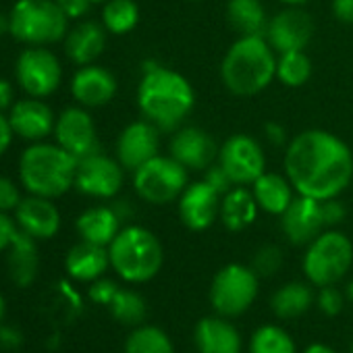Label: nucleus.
<instances>
[{
    "instance_id": "44",
    "label": "nucleus",
    "mask_w": 353,
    "mask_h": 353,
    "mask_svg": "<svg viewBox=\"0 0 353 353\" xmlns=\"http://www.w3.org/2000/svg\"><path fill=\"white\" fill-rule=\"evenodd\" d=\"M23 343V334L15 326H0V347L3 349H17Z\"/></svg>"
},
{
    "instance_id": "16",
    "label": "nucleus",
    "mask_w": 353,
    "mask_h": 353,
    "mask_svg": "<svg viewBox=\"0 0 353 353\" xmlns=\"http://www.w3.org/2000/svg\"><path fill=\"white\" fill-rule=\"evenodd\" d=\"M281 227L285 237L293 245L312 243L326 227L322 214V202L307 196L293 198L289 208L281 214Z\"/></svg>"
},
{
    "instance_id": "34",
    "label": "nucleus",
    "mask_w": 353,
    "mask_h": 353,
    "mask_svg": "<svg viewBox=\"0 0 353 353\" xmlns=\"http://www.w3.org/2000/svg\"><path fill=\"white\" fill-rule=\"evenodd\" d=\"M312 75V61L303 50L285 52L276 59V79L287 88L303 85Z\"/></svg>"
},
{
    "instance_id": "5",
    "label": "nucleus",
    "mask_w": 353,
    "mask_h": 353,
    "mask_svg": "<svg viewBox=\"0 0 353 353\" xmlns=\"http://www.w3.org/2000/svg\"><path fill=\"white\" fill-rule=\"evenodd\" d=\"M110 266L127 283L152 281L164 260L158 237L143 227H125L108 245Z\"/></svg>"
},
{
    "instance_id": "42",
    "label": "nucleus",
    "mask_w": 353,
    "mask_h": 353,
    "mask_svg": "<svg viewBox=\"0 0 353 353\" xmlns=\"http://www.w3.org/2000/svg\"><path fill=\"white\" fill-rule=\"evenodd\" d=\"M322 214H324L326 227L339 225V223L345 219V206H343L341 202H336V198L324 200V202H322Z\"/></svg>"
},
{
    "instance_id": "55",
    "label": "nucleus",
    "mask_w": 353,
    "mask_h": 353,
    "mask_svg": "<svg viewBox=\"0 0 353 353\" xmlns=\"http://www.w3.org/2000/svg\"><path fill=\"white\" fill-rule=\"evenodd\" d=\"M349 353H353V343H351V349H349Z\"/></svg>"
},
{
    "instance_id": "43",
    "label": "nucleus",
    "mask_w": 353,
    "mask_h": 353,
    "mask_svg": "<svg viewBox=\"0 0 353 353\" xmlns=\"http://www.w3.org/2000/svg\"><path fill=\"white\" fill-rule=\"evenodd\" d=\"M57 3L61 5V9L65 11V15H67L69 19H79V17H83V15L90 11V7H92L90 0H57Z\"/></svg>"
},
{
    "instance_id": "36",
    "label": "nucleus",
    "mask_w": 353,
    "mask_h": 353,
    "mask_svg": "<svg viewBox=\"0 0 353 353\" xmlns=\"http://www.w3.org/2000/svg\"><path fill=\"white\" fill-rule=\"evenodd\" d=\"M283 250L279 245H262L252 260V268L258 276H272L283 266Z\"/></svg>"
},
{
    "instance_id": "31",
    "label": "nucleus",
    "mask_w": 353,
    "mask_h": 353,
    "mask_svg": "<svg viewBox=\"0 0 353 353\" xmlns=\"http://www.w3.org/2000/svg\"><path fill=\"white\" fill-rule=\"evenodd\" d=\"M139 21V9L133 0H108L102 9V26L108 34L125 36L135 30Z\"/></svg>"
},
{
    "instance_id": "25",
    "label": "nucleus",
    "mask_w": 353,
    "mask_h": 353,
    "mask_svg": "<svg viewBox=\"0 0 353 353\" xmlns=\"http://www.w3.org/2000/svg\"><path fill=\"white\" fill-rule=\"evenodd\" d=\"M104 46H106V30L94 21H85L69 32L65 42V52L75 65L85 67L92 65L104 52Z\"/></svg>"
},
{
    "instance_id": "49",
    "label": "nucleus",
    "mask_w": 353,
    "mask_h": 353,
    "mask_svg": "<svg viewBox=\"0 0 353 353\" xmlns=\"http://www.w3.org/2000/svg\"><path fill=\"white\" fill-rule=\"evenodd\" d=\"M303 353H336L332 347H328V345H324V343H314V345H310Z\"/></svg>"
},
{
    "instance_id": "45",
    "label": "nucleus",
    "mask_w": 353,
    "mask_h": 353,
    "mask_svg": "<svg viewBox=\"0 0 353 353\" xmlns=\"http://www.w3.org/2000/svg\"><path fill=\"white\" fill-rule=\"evenodd\" d=\"M332 13L341 23H353V0H332Z\"/></svg>"
},
{
    "instance_id": "35",
    "label": "nucleus",
    "mask_w": 353,
    "mask_h": 353,
    "mask_svg": "<svg viewBox=\"0 0 353 353\" xmlns=\"http://www.w3.org/2000/svg\"><path fill=\"white\" fill-rule=\"evenodd\" d=\"M108 307H110V314L114 320H119L123 324H131V326L141 324L148 314L145 299L131 289H119Z\"/></svg>"
},
{
    "instance_id": "17",
    "label": "nucleus",
    "mask_w": 353,
    "mask_h": 353,
    "mask_svg": "<svg viewBox=\"0 0 353 353\" xmlns=\"http://www.w3.org/2000/svg\"><path fill=\"white\" fill-rule=\"evenodd\" d=\"M158 127L150 121H135L123 129L117 141V160L123 168L135 170L158 154L160 135Z\"/></svg>"
},
{
    "instance_id": "4",
    "label": "nucleus",
    "mask_w": 353,
    "mask_h": 353,
    "mask_svg": "<svg viewBox=\"0 0 353 353\" xmlns=\"http://www.w3.org/2000/svg\"><path fill=\"white\" fill-rule=\"evenodd\" d=\"M77 162L59 143L36 141L19 158V179L30 194L54 200L75 185Z\"/></svg>"
},
{
    "instance_id": "11",
    "label": "nucleus",
    "mask_w": 353,
    "mask_h": 353,
    "mask_svg": "<svg viewBox=\"0 0 353 353\" xmlns=\"http://www.w3.org/2000/svg\"><path fill=\"white\" fill-rule=\"evenodd\" d=\"M219 164L225 168L233 185H252L262 172H266V156L262 145L245 135H231L219 150Z\"/></svg>"
},
{
    "instance_id": "29",
    "label": "nucleus",
    "mask_w": 353,
    "mask_h": 353,
    "mask_svg": "<svg viewBox=\"0 0 353 353\" xmlns=\"http://www.w3.org/2000/svg\"><path fill=\"white\" fill-rule=\"evenodd\" d=\"M227 21L239 36H264L268 17L260 0H229Z\"/></svg>"
},
{
    "instance_id": "40",
    "label": "nucleus",
    "mask_w": 353,
    "mask_h": 353,
    "mask_svg": "<svg viewBox=\"0 0 353 353\" xmlns=\"http://www.w3.org/2000/svg\"><path fill=\"white\" fill-rule=\"evenodd\" d=\"M206 181H208L216 192H221V194H227V192L233 188V181L229 179V174L225 172V168H223L221 164L208 166V170H206Z\"/></svg>"
},
{
    "instance_id": "21",
    "label": "nucleus",
    "mask_w": 353,
    "mask_h": 353,
    "mask_svg": "<svg viewBox=\"0 0 353 353\" xmlns=\"http://www.w3.org/2000/svg\"><path fill=\"white\" fill-rule=\"evenodd\" d=\"M71 94L73 98L85 108H98L108 104L117 94V79L114 75L98 65L81 67L71 79Z\"/></svg>"
},
{
    "instance_id": "18",
    "label": "nucleus",
    "mask_w": 353,
    "mask_h": 353,
    "mask_svg": "<svg viewBox=\"0 0 353 353\" xmlns=\"http://www.w3.org/2000/svg\"><path fill=\"white\" fill-rule=\"evenodd\" d=\"M170 156L188 170H202L212 166V162L219 158V145L204 129L185 127L172 135Z\"/></svg>"
},
{
    "instance_id": "2",
    "label": "nucleus",
    "mask_w": 353,
    "mask_h": 353,
    "mask_svg": "<svg viewBox=\"0 0 353 353\" xmlns=\"http://www.w3.org/2000/svg\"><path fill=\"white\" fill-rule=\"evenodd\" d=\"M196 104L192 83L168 67L152 65L143 71L137 88V106L145 121L160 131H174L190 117Z\"/></svg>"
},
{
    "instance_id": "56",
    "label": "nucleus",
    "mask_w": 353,
    "mask_h": 353,
    "mask_svg": "<svg viewBox=\"0 0 353 353\" xmlns=\"http://www.w3.org/2000/svg\"><path fill=\"white\" fill-rule=\"evenodd\" d=\"M192 3H200V0H192Z\"/></svg>"
},
{
    "instance_id": "53",
    "label": "nucleus",
    "mask_w": 353,
    "mask_h": 353,
    "mask_svg": "<svg viewBox=\"0 0 353 353\" xmlns=\"http://www.w3.org/2000/svg\"><path fill=\"white\" fill-rule=\"evenodd\" d=\"M3 316H5V297L0 293V320H3Z\"/></svg>"
},
{
    "instance_id": "22",
    "label": "nucleus",
    "mask_w": 353,
    "mask_h": 353,
    "mask_svg": "<svg viewBox=\"0 0 353 353\" xmlns=\"http://www.w3.org/2000/svg\"><path fill=\"white\" fill-rule=\"evenodd\" d=\"M194 341L200 353H239L241 334L225 316H208L196 324Z\"/></svg>"
},
{
    "instance_id": "19",
    "label": "nucleus",
    "mask_w": 353,
    "mask_h": 353,
    "mask_svg": "<svg viewBox=\"0 0 353 353\" xmlns=\"http://www.w3.org/2000/svg\"><path fill=\"white\" fill-rule=\"evenodd\" d=\"M15 223L34 239H52L61 229V212L52 200L32 194L15 208Z\"/></svg>"
},
{
    "instance_id": "8",
    "label": "nucleus",
    "mask_w": 353,
    "mask_h": 353,
    "mask_svg": "<svg viewBox=\"0 0 353 353\" xmlns=\"http://www.w3.org/2000/svg\"><path fill=\"white\" fill-rule=\"evenodd\" d=\"M133 188L137 196L154 206H164L188 188V168L172 156L156 154L152 160L133 170Z\"/></svg>"
},
{
    "instance_id": "50",
    "label": "nucleus",
    "mask_w": 353,
    "mask_h": 353,
    "mask_svg": "<svg viewBox=\"0 0 353 353\" xmlns=\"http://www.w3.org/2000/svg\"><path fill=\"white\" fill-rule=\"evenodd\" d=\"M9 32V17L5 13H0V38Z\"/></svg>"
},
{
    "instance_id": "28",
    "label": "nucleus",
    "mask_w": 353,
    "mask_h": 353,
    "mask_svg": "<svg viewBox=\"0 0 353 353\" xmlns=\"http://www.w3.org/2000/svg\"><path fill=\"white\" fill-rule=\"evenodd\" d=\"M258 208L254 194L243 185H237L235 190H229L221 202V221L229 231L239 233L256 221Z\"/></svg>"
},
{
    "instance_id": "32",
    "label": "nucleus",
    "mask_w": 353,
    "mask_h": 353,
    "mask_svg": "<svg viewBox=\"0 0 353 353\" xmlns=\"http://www.w3.org/2000/svg\"><path fill=\"white\" fill-rule=\"evenodd\" d=\"M125 353H174L170 336L158 326H137L125 343Z\"/></svg>"
},
{
    "instance_id": "23",
    "label": "nucleus",
    "mask_w": 353,
    "mask_h": 353,
    "mask_svg": "<svg viewBox=\"0 0 353 353\" xmlns=\"http://www.w3.org/2000/svg\"><path fill=\"white\" fill-rule=\"evenodd\" d=\"M110 266V256L104 245L83 241L73 245L65 258V268L71 279L81 283H94Z\"/></svg>"
},
{
    "instance_id": "1",
    "label": "nucleus",
    "mask_w": 353,
    "mask_h": 353,
    "mask_svg": "<svg viewBox=\"0 0 353 353\" xmlns=\"http://www.w3.org/2000/svg\"><path fill=\"white\" fill-rule=\"evenodd\" d=\"M285 174L299 196L320 202L332 200L353 179V154L341 137L307 129L289 141Z\"/></svg>"
},
{
    "instance_id": "47",
    "label": "nucleus",
    "mask_w": 353,
    "mask_h": 353,
    "mask_svg": "<svg viewBox=\"0 0 353 353\" xmlns=\"http://www.w3.org/2000/svg\"><path fill=\"white\" fill-rule=\"evenodd\" d=\"M264 133H266V137H268L274 145H283L285 139H287L285 127H283L281 123H274V121H270V123L264 125Z\"/></svg>"
},
{
    "instance_id": "7",
    "label": "nucleus",
    "mask_w": 353,
    "mask_h": 353,
    "mask_svg": "<svg viewBox=\"0 0 353 353\" xmlns=\"http://www.w3.org/2000/svg\"><path fill=\"white\" fill-rule=\"evenodd\" d=\"M353 264V243L339 231H322L307 243L303 256V272L316 287L339 283Z\"/></svg>"
},
{
    "instance_id": "24",
    "label": "nucleus",
    "mask_w": 353,
    "mask_h": 353,
    "mask_svg": "<svg viewBox=\"0 0 353 353\" xmlns=\"http://www.w3.org/2000/svg\"><path fill=\"white\" fill-rule=\"evenodd\" d=\"M121 221L123 219L119 216L117 208L94 206V208H88L85 212L79 214L75 227H77V233L83 241L108 248L121 231Z\"/></svg>"
},
{
    "instance_id": "14",
    "label": "nucleus",
    "mask_w": 353,
    "mask_h": 353,
    "mask_svg": "<svg viewBox=\"0 0 353 353\" xmlns=\"http://www.w3.org/2000/svg\"><path fill=\"white\" fill-rule=\"evenodd\" d=\"M314 34L312 17L301 11L299 7H289L276 13L266 28V42L272 46L274 52L285 54L293 50H303Z\"/></svg>"
},
{
    "instance_id": "54",
    "label": "nucleus",
    "mask_w": 353,
    "mask_h": 353,
    "mask_svg": "<svg viewBox=\"0 0 353 353\" xmlns=\"http://www.w3.org/2000/svg\"><path fill=\"white\" fill-rule=\"evenodd\" d=\"M92 5H98V3H108V0H90Z\"/></svg>"
},
{
    "instance_id": "52",
    "label": "nucleus",
    "mask_w": 353,
    "mask_h": 353,
    "mask_svg": "<svg viewBox=\"0 0 353 353\" xmlns=\"http://www.w3.org/2000/svg\"><path fill=\"white\" fill-rule=\"evenodd\" d=\"M345 297H347V301H349V303H353V281L347 285V289H345Z\"/></svg>"
},
{
    "instance_id": "37",
    "label": "nucleus",
    "mask_w": 353,
    "mask_h": 353,
    "mask_svg": "<svg viewBox=\"0 0 353 353\" xmlns=\"http://www.w3.org/2000/svg\"><path fill=\"white\" fill-rule=\"evenodd\" d=\"M345 295L334 287V285H326V287H320V293L316 297L318 301V307L324 316H339L343 312V305H345Z\"/></svg>"
},
{
    "instance_id": "9",
    "label": "nucleus",
    "mask_w": 353,
    "mask_h": 353,
    "mask_svg": "<svg viewBox=\"0 0 353 353\" xmlns=\"http://www.w3.org/2000/svg\"><path fill=\"white\" fill-rule=\"evenodd\" d=\"M258 274L252 266L227 264L223 266L210 285V303L219 316L235 318L241 316L258 297Z\"/></svg>"
},
{
    "instance_id": "26",
    "label": "nucleus",
    "mask_w": 353,
    "mask_h": 353,
    "mask_svg": "<svg viewBox=\"0 0 353 353\" xmlns=\"http://www.w3.org/2000/svg\"><path fill=\"white\" fill-rule=\"evenodd\" d=\"M7 266H9V276L17 287H28L38 276L40 256H38L36 239L21 229H17L15 239L9 248Z\"/></svg>"
},
{
    "instance_id": "46",
    "label": "nucleus",
    "mask_w": 353,
    "mask_h": 353,
    "mask_svg": "<svg viewBox=\"0 0 353 353\" xmlns=\"http://www.w3.org/2000/svg\"><path fill=\"white\" fill-rule=\"evenodd\" d=\"M13 127H11V121H9V117H5L3 112H0V156H3L7 150H9V145H11V141H13Z\"/></svg>"
},
{
    "instance_id": "48",
    "label": "nucleus",
    "mask_w": 353,
    "mask_h": 353,
    "mask_svg": "<svg viewBox=\"0 0 353 353\" xmlns=\"http://www.w3.org/2000/svg\"><path fill=\"white\" fill-rule=\"evenodd\" d=\"M13 102V88L7 79H0V112L9 108Z\"/></svg>"
},
{
    "instance_id": "41",
    "label": "nucleus",
    "mask_w": 353,
    "mask_h": 353,
    "mask_svg": "<svg viewBox=\"0 0 353 353\" xmlns=\"http://www.w3.org/2000/svg\"><path fill=\"white\" fill-rule=\"evenodd\" d=\"M17 229H19L17 223L7 212H0V252H5V250L11 248Z\"/></svg>"
},
{
    "instance_id": "30",
    "label": "nucleus",
    "mask_w": 353,
    "mask_h": 353,
    "mask_svg": "<svg viewBox=\"0 0 353 353\" xmlns=\"http://www.w3.org/2000/svg\"><path fill=\"white\" fill-rule=\"evenodd\" d=\"M316 301L314 297V291L310 285L305 283H299V281H293V283H287L283 287H279L270 299V305H272V312L279 316V318H285V320H291V318H299L303 316L312 303Z\"/></svg>"
},
{
    "instance_id": "39",
    "label": "nucleus",
    "mask_w": 353,
    "mask_h": 353,
    "mask_svg": "<svg viewBox=\"0 0 353 353\" xmlns=\"http://www.w3.org/2000/svg\"><path fill=\"white\" fill-rule=\"evenodd\" d=\"M21 194L9 176H0V212H11L19 206Z\"/></svg>"
},
{
    "instance_id": "13",
    "label": "nucleus",
    "mask_w": 353,
    "mask_h": 353,
    "mask_svg": "<svg viewBox=\"0 0 353 353\" xmlns=\"http://www.w3.org/2000/svg\"><path fill=\"white\" fill-rule=\"evenodd\" d=\"M54 137L61 148L73 154L77 160L100 152V141L96 133V125L88 110L73 106L61 112L54 125Z\"/></svg>"
},
{
    "instance_id": "20",
    "label": "nucleus",
    "mask_w": 353,
    "mask_h": 353,
    "mask_svg": "<svg viewBox=\"0 0 353 353\" xmlns=\"http://www.w3.org/2000/svg\"><path fill=\"white\" fill-rule=\"evenodd\" d=\"M13 133L28 139V141H42L46 139L57 125V119L48 104H44L40 98H28L21 102H15L9 114Z\"/></svg>"
},
{
    "instance_id": "3",
    "label": "nucleus",
    "mask_w": 353,
    "mask_h": 353,
    "mask_svg": "<svg viewBox=\"0 0 353 353\" xmlns=\"http://www.w3.org/2000/svg\"><path fill=\"white\" fill-rule=\"evenodd\" d=\"M221 77L235 96H256L276 77V57L264 36H241L227 50Z\"/></svg>"
},
{
    "instance_id": "15",
    "label": "nucleus",
    "mask_w": 353,
    "mask_h": 353,
    "mask_svg": "<svg viewBox=\"0 0 353 353\" xmlns=\"http://www.w3.org/2000/svg\"><path fill=\"white\" fill-rule=\"evenodd\" d=\"M221 192L206 179L192 183L179 196V219L190 231H206L221 216Z\"/></svg>"
},
{
    "instance_id": "33",
    "label": "nucleus",
    "mask_w": 353,
    "mask_h": 353,
    "mask_svg": "<svg viewBox=\"0 0 353 353\" xmlns=\"http://www.w3.org/2000/svg\"><path fill=\"white\" fill-rule=\"evenodd\" d=\"M250 353H297V347L285 328L276 324H264L254 332Z\"/></svg>"
},
{
    "instance_id": "6",
    "label": "nucleus",
    "mask_w": 353,
    "mask_h": 353,
    "mask_svg": "<svg viewBox=\"0 0 353 353\" xmlns=\"http://www.w3.org/2000/svg\"><path fill=\"white\" fill-rule=\"evenodd\" d=\"M69 17L57 0H17L9 15V32L28 46H48L67 36Z\"/></svg>"
},
{
    "instance_id": "12",
    "label": "nucleus",
    "mask_w": 353,
    "mask_h": 353,
    "mask_svg": "<svg viewBox=\"0 0 353 353\" xmlns=\"http://www.w3.org/2000/svg\"><path fill=\"white\" fill-rule=\"evenodd\" d=\"M75 188L90 198L108 200L123 188V166L119 160L104 156L102 152L90 154L77 162Z\"/></svg>"
},
{
    "instance_id": "10",
    "label": "nucleus",
    "mask_w": 353,
    "mask_h": 353,
    "mask_svg": "<svg viewBox=\"0 0 353 353\" xmlns=\"http://www.w3.org/2000/svg\"><path fill=\"white\" fill-rule=\"evenodd\" d=\"M15 77L23 92H28L32 98H46L61 85V61L44 46H30L17 59Z\"/></svg>"
},
{
    "instance_id": "38",
    "label": "nucleus",
    "mask_w": 353,
    "mask_h": 353,
    "mask_svg": "<svg viewBox=\"0 0 353 353\" xmlns=\"http://www.w3.org/2000/svg\"><path fill=\"white\" fill-rule=\"evenodd\" d=\"M121 287L114 283V281H110V279H96L94 283H92V287H90V291H88V295H90V299L94 301V303H100V305H110V301L114 299V295H117V291H119Z\"/></svg>"
},
{
    "instance_id": "27",
    "label": "nucleus",
    "mask_w": 353,
    "mask_h": 353,
    "mask_svg": "<svg viewBox=\"0 0 353 353\" xmlns=\"http://www.w3.org/2000/svg\"><path fill=\"white\" fill-rule=\"evenodd\" d=\"M252 194L260 210L274 214V216H281L293 202L291 181L285 179L279 172H262L252 183Z\"/></svg>"
},
{
    "instance_id": "51",
    "label": "nucleus",
    "mask_w": 353,
    "mask_h": 353,
    "mask_svg": "<svg viewBox=\"0 0 353 353\" xmlns=\"http://www.w3.org/2000/svg\"><path fill=\"white\" fill-rule=\"evenodd\" d=\"M279 3H283V5H287V7H301L305 0H279Z\"/></svg>"
}]
</instances>
